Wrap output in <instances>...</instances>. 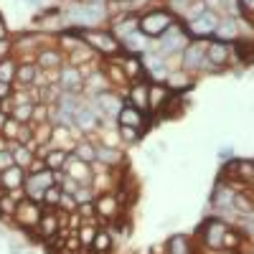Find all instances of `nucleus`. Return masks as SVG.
Instances as JSON below:
<instances>
[{"mask_svg":"<svg viewBox=\"0 0 254 254\" xmlns=\"http://www.w3.org/2000/svg\"><path fill=\"white\" fill-rule=\"evenodd\" d=\"M176 26V18L171 10H150L140 18V31L150 38V36H163L168 28Z\"/></svg>","mask_w":254,"mask_h":254,"instance_id":"1","label":"nucleus"},{"mask_svg":"<svg viewBox=\"0 0 254 254\" xmlns=\"http://www.w3.org/2000/svg\"><path fill=\"white\" fill-rule=\"evenodd\" d=\"M84 41H87L89 46H94L97 51L102 54H107V56H117L120 54V41L115 33H104V31H87V33H81Z\"/></svg>","mask_w":254,"mask_h":254,"instance_id":"2","label":"nucleus"},{"mask_svg":"<svg viewBox=\"0 0 254 254\" xmlns=\"http://www.w3.org/2000/svg\"><path fill=\"white\" fill-rule=\"evenodd\" d=\"M219 23H221V20H219V15H216L214 10H203L201 15H196V18L188 23V33L196 36V38H203V36L216 33Z\"/></svg>","mask_w":254,"mask_h":254,"instance_id":"3","label":"nucleus"},{"mask_svg":"<svg viewBox=\"0 0 254 254\" xmlns=\"http://www.w3.org/2000/svg\"><path fill=\"white\" fill-rule=\"evenodd\" d=\"M51 186H54L51 171H38V173H31V176L26 178V193L38 201V198L46 196V190H49Z\"/></svg>","mask_w":254,"mask_h":254,"instance_id":"4","label":"nucleus"},{"mask_svg":"<svg viewBox=\"0 0 254 254\" xmlns=\"http://www.w3.org/2000/svg\"><path fill=\"white\" fill-rule=\"evenodd\" d=\"M186 46H188V36H186V31H183V28H178V26H173V28H168V31L163 33L160 56H165V54H176V51H183Z\"/></svg>","mask_w":254,"mask_h":254,"instance_id":"5","label":"nucleus"},{"mask_svg":"<svg viewBox=\"0 0 254 254\" xmlns=\"http://www.w3.org/2000/svg\"><path fill=\"white\" fill-rule=\"evenodd\" d=\"M71 18L81 26H97L99 20H104V8H102V3H87V5L79 3Z\"/></svg>","mask_w":254,"mask_h":254,"instance_id":"6","label":"nucleus"},{"mask_svg":"<svg viewBox=\"0 0 254 254\" xmlns=\"http://www.w3.org/2000/svg\"><path fill=\"white\" fill-rule=\"evenodd\" d=\"M206 44L203 41H193L183 49V66L186 69H203V61H206Z\"/></svg>","mask_w":254,"mask_h":254,"instance_id":"7","label":"nucleus"},{"mask_svg":"<svg viewBox=\"0 0 254 254\" xmlns=\"http://www.w3.org/2000/svg\"><path fill=\"white\" fill-rule=\"evenodd\" d=\"M226 61H229V46L224 44V41H214V44H208L203 69H208V66H221V64H226Z\"/></svg>","mask_w":254,"mask_h":254,"instance_id":"8","label":"nucleus"},{"mask_svg":"<svg viewBox=\"0 0 254 254\" xmlns=\"http://www.w3.org/2000/svg\"><path fill=\"white\" fill-rule=\"evenodd\" d=\"M120 127H135V130H142V110H137L135 104H122V110L117 115Z\"/></svg>","mask_w":254,"mask_h":254,"instance_id":"9","label":"nucleus"},{"mask_svg":"<svg viewBox=\"0 0 254 254\" xmlns=\"http://www.w3.org/2000/svg\"><path fill=\"white\" fill-rule=\"evenodd\" d=\"M61 87H64V92H66V94H76V92H81V87H84V76H81V71L74 69V66L61 69Z\"/></svg>","mask_w":254,"mask_h":254,"instance_id":"10","label":"nucleus"},{"mask_svg":"<svg viewBox=\"0 0 254 254\" xmlns=\"http://www.w3.org/2000/svg\"><path fill=\"white\" fill-rule=\"evenodd\" d=\"M64 171H66L69 178H74V181H79V183L89 181V168H87V163H84L81 158H76V155L66 158V165H64Z\"/></svg>","mask_w":254,"mask_h":254,"instance_id":"11","label":"nucleus"},{"mask_svg":"<svg viewBox=\"0 0 254 254\" xmlns=\"http://www.w3.org/2000/svg\"><path fill=\"white\" fill-rule=\"evenodd\" d=\"M15 219L20 224H26V226H36L41 221V214H38V208L31 203V201H20L15 206Z\"/></svg>","mask_w":254,"mask_h":254,"instance_id":"12","label":"nucleus"},{"mask_svg":"<svg viewBox=\"0 0 254 254\" xmlns=\"http://www.w3.org/2000/svg\"><path fill=\"white\" fill-rule=\"evenodd\" d=\"M23 181H26V173H23V168H18V165H13V168H8V171L0 173V183H3L5 190L20 188V186H23Z\"/></svg>","mask_w":254,"mask_h":254,"instance_id":"13","label":"nucleus"},{"mask_svg":"<svg viewBox=\"0 0 254 254\" xmlns=\"http://www.w3.org/2000/svg\"><path fill=\"white\" fill-rule=\"evenodd\" d=\"M224 234H226V224H221L219 219H211V221L206 224V242H208V247L219 249Z\"/></svg>","mask_w":254,"mask_h":254,"instance_id":"14","label":"nucleus"},{"mask_svg":"<svg viewBox=\"0 0 254 254\" xmlns=\"http://www.w3.org/2000/svg\"><path fill=\"white\" fill-rule=\"evenodd\" d=\"M97 104L102 107V112L107 115V117H117L120 110H122V102H120L112 92H102V94L97 97Z\"/></svg>","mask_w":254,"mask_h":254,"instance_id":"15","label":"nucleus"},{"mask_svg":"<svg viewBox=\"0 0 254 254\" xmlns=\"http://www.w3.org/2000/svg\"><path fill=\"white\" fill-rule=\"evenodd\" d=\"M122 44H125V49L130 51V54H140V51L147 49V36L137 28V31H132V33H127V36L122 38Z\"/></svg>","mask_w":254,"mask_h":254,"instance_id":"16","label":"nucleus"},{"mask_svg":"<svg viewBox=\"0 0 254 254\" xmlns=\"http://www.w3.org/2000/svg\"><path fill=\"white\" fill-rule=\"evenodd\" d=\"M145 71H150L155 79H168V74H171L160 54H150V56L145 59Z\"/></svg>","mask_w":254,"mask_h":254,"instance_id":"17","label":"nucleus"},{"mask_svg":"<svg viewBox=\"0 0 254 254\" xmlns=\"http://www.w3.org/2000/svg\"><path fill=\"white\" fill-rule=\"evenodd\" d=\"M74 125L81 127V130H87V132L94 130V127H97V112L92 107H79L76 115H74Z\"/></svg>","mask_w":254,"mask_h":254,"instance_id":"18","label":"nucleus"},{"mask_svg":"<svg viewBox=\"0 0 254 254\" xmlns=\"http://www.w3.org/2000/svg\"><path fill=\"white\" fill-rule=\"evenodd\" d=\"M44 163L49 171H59L61 165H66V147H51V150H46Z\"/></svg>","mask_w":254,"mask_h":254,"instance_id":"19","label":"nucleus"},{"mask_svg":"<svg viewBox=\"0 0 254 254\" xmlns=\"http://www.w3.org/2000/svg\"><path fill=\"white\" fill-rule=\"evenodd\" d=\"M94 208H97L99 216L115 219V216H117V198H115V196H102V198L94 203Z\"/></svg>","mask_w":254,"mask_h":254,"instance_id":"20","label":"nucleus"},{"mask_svg":"<svg viewBox=\"0 0 254 254\" xmlns=\"http://www.w3.org/2000/svg\"><path fill=\"white\" fill-rule=\"evenodd\" d=\"M168 254H190V242L186 234H173L168 239Z\"/></svg>","mask_w":254,"mask_h":254,"instance_id":"21","label":"nucleus"},{"mask_svg":"<svg viewBox=\"0 0 254 254\" xmlns=\"http://www.w3.org/2000/svg\"><path fill=\"white\" fill-rule=\"evenodd\" d=\"M147 92H150V87H145V84H135V87L130 89V104H135L137 110H145L147 107Z\"/></svg>","mask_w":254,"mask_h":254,"instance_id":"22","label":"nucleus"},{"mask_svg":"<svg viewBox=\"0 0 254 254\" xmlns=\"http://www.w3.org/2000/svg\"><path fill=\"white\" fill-rule=\"evenodd\" d=\"M38 66H44V69H56V66H61V54H59V51H51V49L41 51V54H38Z\"/></svg>","mask_w":254,"mask_h":254,"instance_id":"23","label":"nucleus"},{"mask_svg":"<svg viewBox=\"0 0 254 254\" xmlns=\"http://www.w3.org/2000/svg\"><path fill=\"white\" fill-rule=\"evenodd\" d=\"M13 160H15V165L18 168H31V160H33V155H31V150L28 147H20V145H13Z\"/></svg>","mask_w":254,"mask_h":254,"instance_id":"24","label":"nucleus"},{"mask_svg":"<svg viewBox=\"0 0 254 254\" xmlns=\"http://www.w3.org/2000/svg\"><path fill=\"white\" fill-rule=\"evenodd\" d=\"M110 247H112V239H110L107 231H97V237H94V242H92V249H94L97 254H107Z\"/></svg>","mask_w":254,"mask_h":254,"instance_id":"25","label":"nucleus"},{"mask_svg":"<svg viewBox=\"0 0 254 254\" xmlns=\"http://www.w3.org/2000/svg\"><path fill=\"white\" fill-rule=\"evenodd\" d=\"M97 158H99L102 163H107V165H115V163L122 160L120 150H115V147H97Z\"/></svg>","mask_w":254,"mask_h":254,"instance_id":"26","label":"nucleus"},{"mask_svg":"<svg viewBox=\"0 0 254 254\" xmlns=\"http://www.w3.org/2000/svg\"><path fill=\"white\" fill-rule=\"evenodd\" d=\"M87 84L94 89V92H107V87H110V79H107V74H102V71H97V74H92L89 79H87Z\"/></svg>","mask_w":254,"mask_h":254,"instance_id":"27","label":"nucleus"},{"mask_svg":"<svg viewBox=\"0 0 254 254\" xmlns=\"http://www.w3.org/2000/svg\"><path fill=\"white\" fill-rule=\"evenodd\" d=\"M15 71H18V69H15V64H13L10 59L0 61V81H8V84H10V81L15 79Z\"/></svg>","mask_w":254,"mask_h":254,"instance_id":"28","label":"nucleus"},{"mask_svg":"<svg viewBox=\"0 0 254 254\" xmlns=\"http://www.w3.org/2000/svg\"><path fill=\"white\" fill-rule=\"evenodd\" d=\"M216 36H221V38H234V36H237V23H234L231 18L221 20L219 28H216Z\"/></svg>","mask_w":254,"mask_h":254,"instance_id":"29","label":"nucleus"},{"mask_svg":"<svg viewBox=\"0 0 254 254\" xmlns=\"http://www.w3.org/2000/svg\"><path fill=\"white\" fill-rule=\"evenodd\" d=\"M190 89V81H186V76L183 74H168V89H176V92H181V89Z\"/></svg>","mask_w":254,"mask_h":254,"instance_id":"30","label":"nucleus"},{"mask_svg":"<svg viewBox=\"0 0 254 254\" xmlns=\"http://www.w3.org/2000/svg\"><path fill=\"white\" fill-rule=\"evenodd\" d=\"M74 155L76 158H81L84 163H89V160H94L97 158V150L92 145H87V142H81V145H76V150H74Z\"/></svg>","mask_w":254,"mask_h":254,"instance_id":"31","label":"nucleus"},{"mask_svg":"<svg viewBox=\"0 0 254 254\" xmlns=\"http://www.w3.org/2000/svg\"><path fill=\"white\" fill-rule=\"evenodd\" d=\"M15 79H18L20 84H31V81L36 79V66H18Z\"/></svg>","mask_w":254,"mask_h":254,"instance_id":"32","label":"nucleus"},{"mask_svg":"<svg viewBox=\"0 0 254 254\" xmlns=\"http://www.w3.org/2000/svg\"><path fill=\"white\" fill-rule=\"evenodd\" d=\"M234 51L242 56V61H254V44H242V41H237Z\"/></svg>","mask_w":254,"mask_h":254,"instance_id":"33","label":"nucleus"},{"mask_svg":"<svg viewBox=\"0 0 254 254\" xmlns=\"http://www.w3.org/2000/svg\"><path fill=\"white\" fill-rule=\"evenodd\" d=\"M41 229H44V234H46V237H54V234H56V229H59L56 216H54V214L44 216V219H41Z\"/></svg>","mask_w":254,"mask_h":254,"instance_id":"34","label":"nucleus"},{"mask_svg":"<svg viewBox=\"0 0 254 254\" xmlns=\"http://www.w3.org/2000/svg\"><path fill=\"white\" fill-rule=\"evenodd\" d=\"M234 208H239L242 214H254V206H252V201H249L247 196H242V193H237V196H234Z\"/></svg>","mask_w":254,"mask_h":254,"instance_id":"35","label":"nucleus"},{"mask_svg":"<svg viewBox=\"0 0 254 254\" xmlns=\"http://www.w3.org/2000/svg\"><path fill=\"white\" fill-rule=\"evenodd\" d=\"M31 115H33V104H31V102H26V104H18V110L13 112V117H15L18 122L31 120Z\"/></svg>","mask_w":254,"mask_h":254,"instance_id":"36","label":"nucleus"},{"mask_svg":"<svg viewBox=\"0 0 254 254\" xmlns=\"http://www.w3.org/2000/svg\"><path fill=\"white\" fill-rule=\"evenodd\" d=\"M122 69H125V74H127V76H137V74H140V64H137V59H135V56H127Z\"/></svg>","mask_w":254,"mask_h":254,"instance_id":"37","label":"nucleus"},{"mask_svg":"<svg viewBox=\"0 0 254 254\" xmlns=\"http://www.w3.org/2000/svg\"><path fill=\"white\" fill-rule=\"evenodd\" d=\"M15 160H13V153L10 150H0V173L8 171V168H13Z\"/></svg>","mask_w":254,"mask_h":254,"instance_id":"38","label":"nucleus"},{"mask_svg":"<svg viewBox=\"0 0 254 254\" xmlns=\"http://www.w3.org/2000/svg\"><path fill=\"white\" fill-rule=\"evenodd\" d=\"M221 247H231V249L239 247V237L234 234V231H229V229H226V234H224V239H221Z\"/></svg>","mask_w":254,"mask_h":254,"instance_id":"39","label":"nucleus"},{"mask_svg":"<svg viewBox=\"0 0 254 254\" xmlns=\"http://www.w3.org/2000/svg\"><path fill=\"white\" fill-rule=\"evenodd\" d=\"M120 132H122L125 140H130V142H135L140 137V130H135V127H120Z\"/></svg>","mask_w":254,"mask_h":254,"instance_id":"40","label":"nucleus"},{"mask_svg":"<svg viewBox=\"0 0 254 254\" xmlns=\"http://www.w3.org/2000/svg\"><path fill=\"white\" fill-rule=\"evenodd\" d=\"M44 198H46L49 203H59V201H61V193H59V188H56V186H51V188L46 190V196H44Z\"/></svg>","mask_w":254,"mask_h":254,"instance_id":"41","label":"nucleus"},{"mask_svg":"<svg viewBox=\"0 0 254 254\" xmlns=\"http://www.w3.org/2000/svg\"><path fill=\"white\" fill-rule=\"evenodd\" d=\"M94 237H97L94 226H84L81 229V242H94Z\"/></svg>","mask_w":254,"mask_h":254,"instance_id":"42","label":"nucleus"},{"mask_svg":"<svg viewBox=\"0 0 254 254\" xmlns=\"http://www.w3.org/2000/svg\"><path fill=\"white\" fill-rule=\"evenodd\" d=\"M59 203H61V206H66L69 211H74V208H76V201L71 198V193H69V196H66V193H61V201H59Z\"/></svg>","mask_w":254,"mask_h":254,"instance_id":"43","label":"nucleus"},{"mask_svg":"<svg viewBox=\"0 0 254 254\" xmlns=\"http://www.w3.org/2000/svg\"><path fill=\"white\" fill-rule=\"evenodd\" d=\"M3 97H5V99L10 97V84H8V81H0V99H3Z\"/></svg>","mask_w":254,"mask_h":254,"instance_id":"44","label":"nucleus"},{"mask_svg":"<svg viewBox=\"0 0 254 254\" xmlns=\"http://www.w3.org/2000/svg\"><path fill=\"white\" fill-rule=\"evenodd\" d=\"M76 201H89V190H76Z\"/></svg>","mask_w":254,"mask_h":254,"instance_id":"45","label":"nucleus"},{"mask_svg":"<svg viewBox=\"0 0 254 254\" xmlns=\"http://www.w3.org/2000/svg\"><path fill=\"white\" fill-rule=\"evenodd\" d=\"M171 5H173V8H186L188 0H171Z\"/></svg>","mask_w":254,"mask_h":254,"instance_id":"46","label":"nucleus"},{"mask_svg":"<svg viewBox=\"0 0 254 254\" xmlns=\"http://www.w3.org/2000/svg\"><path fill=\"white\" fill-rule=\"evenodd\" d=\"M5 38V23H3V18H0V41Z\"/></svg>","mask_w":254,"mask_h":254,"instance_id":"47","label":"nucleus"},{"mask_svg":"<svg viewBox=\"0 0 254 254\" xmlns=\"http://www.w3.org/2000/svg\"><path fill=\"white\" fill-rule=\"evenodd\" d=\"M0 54H8V41H0Z\"/></svg>","mask_w":254,"mask_h":254,"instance_id":"48","label":"nucleus"},{"mask_svg":"<svg viewBox=\"0 0 254 254\" xmlns=\"http://www.w3.org/2000/svg\"><path fill=\"white\" fill-rule=\"evenodd\" d=\"M115 3H130L132 5V0H115Z\"/></svg>","mask_w":254,"mask_h":254,"instance_id":"49","label":"nucleus"},{"mask_svg":"<svg viewBox=\"0 0 254 254\" xmlns=\"http://www.w3.org/2000/svg\"><path fill=\"white\" fill-rule=\"evenodd\" d=\"M252 254H254V252H252Z\"/></svg>","mask_w":254,"mask_h":254,"instance_id":"50","label":"nucleus"}]
</instances>
